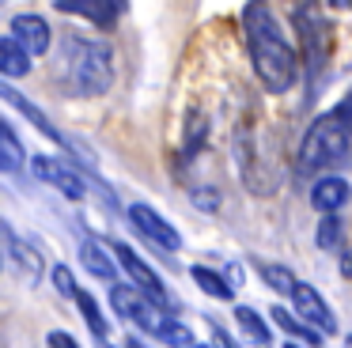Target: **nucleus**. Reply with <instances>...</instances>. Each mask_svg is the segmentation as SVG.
<instances>
[{"instance_id": "nucleus-26", "label": "nucleus", "mask_w": 352, "mask_h": 348, "mask_svg": "<svg viewBox=\"0 0 352 348\" xmlns=\"http://www.w3.org/2000/svg\"><path fill=\"white\" fill-rule=\"evenodd\" d=\"M125 348H144V345H140L137 337H129V340H125Z\"/></svg>"}, {"instance_id": "nucleus-20", "label": "nucleus", "mask_w": 352, "mask_h": 348, "mask_svg": "<svg viewBox=\"0 0 352 348\" xmlns=\"http://www.w3.org/2000/svg\"><path fill=\"white\" fill-rule=\"evenodd\" d=\"M341 235H344V224H341V216L337 212H322V224H318V246L322 250H337L341 246Z\"/></svg>"}, {"instance_id": "nucleus-13", "label": "nucleus", "mask_w": 352, "mask_h": 348, "mask_svg": "<svg viewBox=\"0 0 352 348\" xmlns=\"http://www.w3.org/2000/svg\"><path fill=\"white\" fill-rule=\"evenodd\" d=\"M0 72L8 76V80H19V76L31 72V53L19 45L16 34H4V38H0Z\"/></svg>"}, {"instance_id": "nucleus-5", "label": "nucleus", "mask_w": 352, "mask_h": 348, "mask_svg": "<svg viewBox=\"0 0 352 348\" xmlns=\"http://www.w3.org/2000/svg\"><path fill=\"white\" fill-rule=\"evenodd\" d=\"M114 257H118V261H122V269L129 272V276H133V284H137L140 292L148 295V299H155V303H160V307L175 310V303H170V292H167V287H163L160 272H155L152 265H144V261H140V257L133 254V250L125 246V242H114Z\"/></svg>"}, {"instance_id": "nucleus-27", "label": "nucleus", "mask_w": 352, "mask_h": 348, "mask_svg": "<svg viewBox=\"0 0 352 348\" xmlns=\"http://www.w3.org/2000/svg\"><path fill=\"white\" fill-rule=\"evenodd\" d=\"M193 348H216V345H193ZM220 348H223V345H220Z\"/></svg>"}, {"instance_id": "nucleus-3", "label": "nucleus", "mask_w": 352, "mask_h": 348, "mask_svg": "<svg viewBox=\"0 0 352 348\" xmlns=\"http://www.w3.org/2000/svg\"><path fill=\"white\" fill-rule=\"evenodd\" d=\"M349 151H352V91L333 110L318 113L311 121V129L303 133V144H299V171L303 174L333 171L349 159Z\"/></svg>"}, {"instance_id": "nucleus-7", "label": "nucleus", "mask_w": 352, "mask_h": 348, "mask_svg": "<svg viewBox=\"0 0 352 348\" xmlns=\"http://www.w3.org/2000/svg\"><path fill=\"white\" fill-rule=\"evenodd\" d=\"M8 34H16V38H19V45H23V50L31 53V57H42V53L54 50V30H50V23L42 19V15H34V12L12 15Z\"/></svg>"}, {"instance_id": "nucleus-10", "label": "nucleus", "mask_w": 352, "mask_h": 348, "mask_svg": "<svg viewBox=\"0 0 352 348\" xmlns=\"http://www.w3.org/2000/svg\"><path fill=\"white\" fill-rule=\"evenodd\" d=\"M0 231H4V254H8V265L19 272L23 280H38L42 276V257L34 246H27L23 239H19L16 231H12V224H0Z\"/></svg>"}, {"instance_id": "nucleus-1", "label": "nucleus", "mask_w": 352, "mask_h": 348, "mask_svg": "<svg viewBox=\"0 0 352 348\" xmlns=\"http://www.w3.org/2000/svg\"><path fill=\"white\" fill-rule=\"evenodd\" d=\"M243 34H246V53L258 83L269 95H284L299 80V57L292 38L284 34L280 19L265 0H250L243 8Z\"/></svg>"}, {"instance_id": "nucleus-2", "label": "nucleus", "mask_w": 352, "mask_h": 348, "mask_svg": "<svg viewBox=\"0 0 352 348\" xmlns=\"http://www.w3.org/2000/svg\"><path fill=\"white\" fill-rule=\"evenodd\" d=\"M54 83L69 98H102L114 87V50L102 38L65 30L54 65Z\"/></svg>"}, {"instance_id": "nucleus-24", "label": "nucleus", "mask_w": 352, "mask_h": 348, "mask_svg": "<svg viewBox=\"0 0 352 348\" xmlns=\"http://www.w3.org/2000/svg\"><path fill=\"white\" fill-rule=\"evenodd\" d=\"M46 348H80V345H76V340L69 337V333L54 329V333H50V340H46Z\"/></svg>"}, {"instance_id": "nucleus-14", "label": "nucleus", "mask_w": 352, "mask_h": 348, "mask_svg": "<svg viewBox=\"0 0 352 348\" xmlns=\"http://www.w3.org/2000/svg\"><path fill=\"white\" fill-rule=\"evenodd\" d=\"M23 159H27V151L16 136V125L12 121H0V166H4V174H16L23 166Z\"/></svg>"}, {"instance_id": "nucleus-22", "label": "nucleus", "mask_w": 352, "mask_h": 348, "mask_svg": "<svg viewBox=\"0 0 352 348\" xmlns=\"http://www.w3.org/2000/svg\"><path fill=\"white\" fill-rule=\"evenodd\" d=\"M54 287H57L61 295H69V299H76V292H80L76 280H72V272L65 269V265H57V269H54Z\"/></svg>"}, {"instance_id": "nucleus-6", "label": "nucleus", "mask_w": 352, "mask_h": 348, "mask_svg": "<svg viewBox=\"0 0 352 348\" xmlns=\"http://www.w3.org/2000/svg\"><path fill=\"white\" fill-rule=\"evenodd\" d=\"M31 171H34V178H38V182L61 189L69 201H84V197H87L84 178H80L72 166H65L61 159H54V155H31Z\"/></svg>"}, {"instance_id": "nucleus-4", "label": "nucleus", "mask_w": 352, "mask_h": 348, "mask_svg": "<svg viewBox=\"0 0 352 348\" xmlns=\"http://www.w3.org/2000/svg\"><path fill=\"white\" fill-rule=\"evenodd\" d=\"M129 224L137 227L140 239H148L152 246L167 250V254L182 250V235H178V227H170L167 219L152 208V204H129Z\"/></svg>"}, {"instance_id": "nucleus-8", "label": "nucleus", "mask_w": 352, "mask_h": 348, "mask_svg": "<svg viewBox=\"0 0 352 348\" xmlns=\"http://www.w3.org/2000/svg\"><path fill=\"white\" fill-rule=\"evenodd\" d=\"M292 303H296V314L303 318V322H311L314 329L337 333V318H333V310L326 307V299L318 295V287L296 280V287H292Z\"/></svg>"}, {"instance_id": "nucleus-15", "label": "nucleus", "mask_w": 352, "mask_h": 348, "mask_svg": "<svg viewBox=\"0 0 352 348\" xmlns=\"http://www.w3.org/2000/svg\"><path fill=\"white\" fill-rule=\"evenodd\" d=\"M80 261H84V269L91 272L95 280H107V284L114 280V261H110L107 250H102L95 239H87L84 246H80Z\"/></svg>"}, {"instance_id": "nucleus-16", "label": "nucleus", "mask_w": 352, "mask_h": 348, "mask_svg": "<svg viewBox=\"0 0 352 348\" xmlns=\"http://www.w3.org/2000/svg\"><path fill=\"white\" fill-rule=\"evenodd\" d=\"M273 322L280 325L284 333H292V337L307 340L311 348H318V345H322V329H314L311 322H299V318H296V314H288L284 307H273Z\"/></svg>"}, {"instance_id": "nucleus-11", "label": "nucleus", "mask_w": 352, "mask_h": 348, "mask_svg": "<svg viewBox=\"0 0 352 348\" xmlns=\"http://www.w3.org/2000/svg\"><path fill=\"white\" fill-rule=\"evenodd\" d=\"M349 197H352V189L341 174H322L311 186V204L318 212H341L344 204H349Z\"/></svg>"}, {"instance_id": "nucleus-28", "label": "nucleus", "mask_w": 352, "mask_h": 348, "mask_svg": "<svg viewBox=\"0 0 352 348\" xmlns=\"http://www.w3.org/2000/svg\"><path fill=\"white\" fill-rule=\"evenodd\" d=\"M284 348H299V345H284Z\"/></svg>"}, {"instance_id": "nucleus-21", "label": "nucleus", "mask_w": 352, "mask_h": 348, "mask_svg": "<svg viewBox=\"0 0 352 348\" xmlns=\"http://www.w3.org/2000/svg\"><path fill=\"white\" fill-rule=\"evenodd\" d=\"M261 276H265V284L280 295H292V287H296V276H292L284 265H261Z\"/></svg>"}, {"instance_id": "nucleus-23", "label": "nucleus", "mask_w": 352, "mask_h": 348, "mask_svg": "<svg viewBox=\"0 0 352 348\" xmlns=\"http://www.w3.org/2000/svg\"><path fill=\"white\" fill-rule=\"evenodd\" d=\"M193 204L205 208V212H212L216 204H220V193H216V189H193Z\"/></svg>"}, {"instance_id": "nucleus-18", "label": "nucleus", "mask_w": 352, "mask_h": 348, "mask_svg": "<svg viewBox=\"0 0 352 348\" xmlns=\"http://www.w3.org/2000/svg\"><path fill=\"white\" fill-rule=\"evenodd\" d=\"M235 322H239V329H243V337L246 340H254V345H269V325L261 322V314L258 310H250V307H235Z\"/></svg>"}, {"instance_id": "nucleus-19", "label": "nucleus", "mask_w": 352, "mask_h": 348, "mask_svg": "<svg viewBox=\"0 0 352 348\" xmlns=\"http://www.w3.org/2000/svg\"><path fill=\"white\" fill-rule=\"evenodd\" d=\"M76 307H80V314H84V322L91 325V333H95V337H99V340H107V337H110V329H107V318H102L99 303H95L87 292H76Z\"/></svg>"}, {"instance_id": "nucleus-29", "label": "nucleus", "mask_w": 352, "mask_h": 348, "mask_svg": "<svg viewBox=\"0 0 352 348\" xmlns=\"http://www.w3.org/2000/svg\"><path fill=\"white\" fill-rule=\"evenodd\" d=\"M349 348H352V337H349Z\"/></svg>"}, {"instance_id": "nucleus-25", "label": "nucleus", "mask_w": 352, "mask_h": 348, "mask_svg": "<svg viewBox=\"0 0 352 348\" xmlns=\"http://www.w3.org/2000/svg\"><path fill=\"white\" fill-rule=\"evenodd\" d=\"M341 272L352 280V250H344V254H341Z\"/></svg>"}, {"instance_id": "nucleus-17", "label": "nucleus", "mask_w": 352, "mask_h": 348, "mask_svg": "<svg viewBox=\"0 0 352 348\" xmlns=\"http://www.w3.org/2000/svg\"><path fill=\"white\" fill-rule=\"evenodd\" d=\"M190 276H193V284H197L205 295H212V299H231V295H235L228 280H223L216 269H208V265H193Z\"/></svg>"}, {"instance_id": "nucleus-12", "label": "nucleus", "mask_w": 352, "mask_h": 348, "mask_svg": "<svg viewBox=\"0 0 352 348\" xmlns=\"http://www.w3.org/2000/svg\"><path fill=\"white\" fill-rule=\"evenodd\" d=\"M0 95H4V102H8V106H16L19 113H27V118H31L34 125H38V133L46 136V140H54V144H61V148H69V144H65V136L57 133L54 125H50V118H46V113H42V110H38V106H34V102H27V98L19 95L16 87H12V83H4V87H0Z\"/></svg>"}, {"instance_id": "nucleus-9", "label": "nucleus", "mask_w": 352, "mask_h": 348, "mask_svg": "<svg viewBox=\"0 0 352 348\" xmlns=\"http://www.w3.org/2000/svg\"><path fill=\"white\" fill-rule=\"evenodd\" d=\"M54 8L80 15V19L95 23V27H114L125 12V0H54Z\"/></svg>"}]
</instances>
